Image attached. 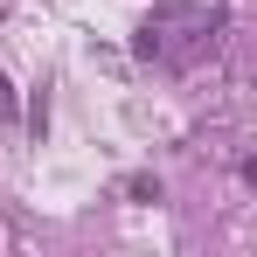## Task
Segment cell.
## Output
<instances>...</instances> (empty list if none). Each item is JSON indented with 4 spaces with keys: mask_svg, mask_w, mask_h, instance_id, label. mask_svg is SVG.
Returning a JSON list of instances; mask_svg holds the SVG:
<instances>
[{
    "mask_svg": "<svg viewBox=\"0 0 257 257\" xmlns=\"http://www.w3.org/2000/svg\"><path fill=\"white\" fill-rule=\"evenodd\" d=\"M125 195H132V202H160V181H146V174H132V181H125Z\"/></svg>",
    "mask_w": 257,
    "mask_h": 257,
    "instance_id": "cell-1",
    "label": "cell"
},
{
    "mask_svg": "<svg viewBox=\"0 0 257 257\" xmlns=\"http://www.w3.org/2000/svg\"><path fill=\"white\" fill-rule=\"evenodd\" d=\"M0 125H14V84L0 77Z\"/></svg>",
    "mask_w": 257,
    "mask_h": 257,
    "instance_id": "cell-2",
    "label": "cell"
}]
</instances>
